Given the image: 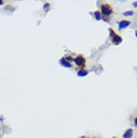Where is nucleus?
<instances>
[{
  "instance_id": "obj_1",
  "label": "nucleus",
  "mask_w": 137,
  "mask_h": 138,
  "mask_svg": "<svg viewBox=\"0 0 137 138\" xmlns=\"http://www.w3.org/2000/svg\"><path fill=\"white\" fill-rule=\"evenodd\" d=\"M109 32H110V37H111V40H112V43H114L115 45H118L120 44L122 42V38L120 36H118L117 34H115V32L110 28L109 29Z\"/></svg>"
},
{
  "instance_id": "obj_9",
  "label": "nucleus",
  "mask_w": 137,
  "mask_h": 138,
  "mask_svg": "<svg viewBox=\"0 0 137 138\" xmlns=\"http://www.w3.org/2000/svg\"><path fill=\"white\" fill-rule=\"evenodd\" d=\"M123 15L124 16H131V15H133V11H126L123 13Z\"/></svg>"
},
{
  "instance_id": "obj_10",
  "label": "nucleus",
  "mask_w": 137,
  "mask_h": 138,
  "mask_svg": "<svg viewBox=\"0 0 137 138\" xmlns=\"http://www.w3.org/2000/svg\"><path fill=\"white\" fill-rule=\"evenodd\" d=\"M65 60H66V61H68L69 63H70V61H74V59L72 58L71 56H67V57L65 58Z\"/></svg>"
},
{
  "instance_id": "obj_6",
  "label": "nucleus",
  "mask_w": 137,
  "mask_h": 138,
  "mask_svg": "<svg viewBox=\"0 0 137 138\" xmlns=\"http://www.w3.org/2000/svg\"><path fill=\"white\" fill-rule=\"evenodd\" d=\"M133 135V130L132 129H128L125 131V133L123 134V138H131Z\"/></svg>"
},
{
  "instance_id": "obj_13",
  "label": "nucleus",
  "mask_w": 137,
  "mask_h": 138,
  "mask_svg": "<svg viewBox=\"0 0 137 138\" xmlns=\"http://www.w3.org/2000/svg\"><path fill=\"white\" fill-rule=\"evenodd\" d=\"M133 6H134V7H136V6H137V2H133Z\"/></svg>"
},
{
  "instance_id": "obj_16",
  "label": "nucleus",
  "mask_w": 137,
  "mask_h": 138,
  "mask_svg": "<svg viewBox=\"0 0 137 138\" xmlns=\"http://www.w3.org/2000/svg\"><path fill=\"white\" fill-rule=\"evenodd\" d=\"M80 138H86L85 136H82V137H80Z\"/></svg>"
},
{
  "instance_id": "obj_7",
  "label": "nucleus",
  "mask_w": 137,
  "mask_h": 138,
  "mask_svg": "<svg viewBox=\"0 0 137 138\" xmlns=\"http://www.w3.org/2000/svg\"><path fill=\"white\" fill-rule=\"evenodd\" d=\"M87 74H88V71H87V70L81 69V70H79V71H78V73H77V75H78L79 77H84V76H86Z\"/></svg>"
},
{
  "instance_id": "obj_15",
  "label": "nucleus",
  "mask_w": 137,
  "mask_h": 138,
  "mask_svg": "<svg viewBox=\"0 0 137 138\" xmlns=\"http://www.w3.org/2000/svg\"><path fill=\"white\" fill-rule=\"evenodd\" d=\"M135 36H136V37H137V30H136V31H135Z\"/></svg>"
},
{
  "instance_id": "obj_8",
  "label": "nucleus",
  "mask_w": 137,
  "mask_h": 138,
  "mask_svg": "<svg viewBox=\"0 0 137 138\" xmlns=\"http://www.w3.org/2000/svg\"><path fill=\"white\" fill-rule=\"evenodd\" d=\"M94 17L96 20H101V15H100V12L99 11H95L94 12Z\"/></svg>"
},
{
  "instance_id": "obj_11",
  "label": "nucleus",
  "mask_w": 137,
  "mask_h": 138,
  "mask_svg": "<svg viewBox=\"0 0 137 138\" xmlns=\"http://www.w3.org/2000/svg\"><path fill=\"white\" fill-rule=\"evenodd\" d=\"M133 125H134L135 127H137V116L134 117V119H133Z\"/></svg>"
},
{
  "instance_id": "obj_3",
  "label": "nucleus",
  "mask_w": 137,
  "mask_h": 138,
  "mask_svg": "<svg viewBox=\"0 0 137 138\" xmlns=\"http://www.w3.org/2000/svg\"><path fill=\"white\" fill-rule=\"evenodd\" d=\"M74 62L76 63L77 66L83 67L85 65V58L83 56H77L76 58H74Z\"/></svg>"
},
{
  "instance_id": "obj_2",
  "label": "nucleus",
  "mask_w": 137,
  "mask_h": 138,
  "mask_svg": "<svg viewBox=\"0 0 137 138\" xmlns=\"http://www.w3.org/2000/svg\"><path fill=\"white\" fill-rule=\"evenodd\" d=\"M101 12L103 15L109 16V15H111L113 13V9L109 4H103L101 6Z\"/></svg>"
},
{
  "instance_id": "obj_4",
  "label": "nucleus",
  "mask_w": 137,
  "mask_h": 138,
  "mask_svg": "<svg viewBox=\"0 0 137 138\" xmlns=\"http://www.w3.org/2000/svg\"><path fill=\"white\" fill-rule=\"evenodd\" d=\"M129 25H130V22H129V21L122 20V21H119V22H118V28H119V30H123L125 29L126 27H128Z\"/></svg>"
},
{
  "instance_id": "obj_14",
  "label": "nucleus",
  "mask_w": 137,
  "mask_h": 138,
  "mask_svg": "<svg viewBox=\"0 0 137 138\" xmlns=\"http://www.w3.org/2000/svg\"><path fill=\"white\" fill-rule=\"evenodd\" d=\"M3 4V1H2V0H0V5H2Z\"/></svg>"
},
{
  "instance_id": "obj_17",
  "label": "nucleus",
  "mask_w": 137,
  "mask_h": 138,
  "mask_svg": "<svg viewBox=\"0 0 137 138\" xmlns=\"http://www.w3.org/2000/svg\"><path fill=\"white\" fill-rule=\"evenodd\" d=\"M113 138H117V137H113Z\"/></svg>"
},
{
  "instance_id": "obj_12",
  "label": "nucleus",
  "mask_w": 137,
  "mask_h": 138,
  "mask_svg": "<svg viewBox=\"0 0 137 138\" xmlns=\"http://www.w3.org/2000/svg\"><path fill=\"white\" fill-rule=\"evenodd\" d=\"M43 8H44V10H45V11H47V8H49V3H45Z\"/></svg>"
},
{
  "instance_id": "obj_5",
  "label": "nucleus",
  "mask_w": 137,
  "mask_h": 138,
  "mask_svg": "<svg viewBox=\"0 0 137 138\" xmlns=\"http://www.w3.org/2000/svg\"><path fill=\"white\" fill-rule=\"evenodd\" d=\"M59 62H60V64L62 65L63 67H66V68H71V67H72L71 64H70L68 61H66L65 58H61Z\"/></svg>"
},
{
  "instance_id": "obj_18",
  "label": "nucleus",
  "mask_w": 137,
  "mask_h": 138,
  "mask_svg": "<svg viewBox=\"0 0 137 138\" xmlns=\"http://www.w3.org/2000/svg\"><path fill=\"white\" fill-rule=\"evenodd\" d=\"M93 138H95V137H93Z\"/></svg>"
}]
</instances>
